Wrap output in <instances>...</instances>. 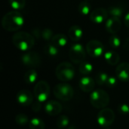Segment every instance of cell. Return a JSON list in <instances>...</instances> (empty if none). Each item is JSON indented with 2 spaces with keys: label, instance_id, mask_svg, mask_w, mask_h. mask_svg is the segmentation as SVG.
I'll return each mask as SVG.
<instances>
[{
  "label": "cell",
  "instance_id": "6da1fadb",
  "mask_svg": "<svg viewBox=\"0 0 129 129\" xmlns=\"http://www.w3.org/2000/svg\"><path fill=\"white\" fill-rule=\"evenodd\" d=\"M24 18L18 11H11L5 14L2 19V26L8 32L20 29L24 24Z\"/></svg>",
  "mask_w": 129,
  "mask_h": 129
},
{
  "label": "cell",
  "instance_id": "7a4b0ae2",
  "mask_svg": "<svg viewBox=\"0 0 129 129\" xmlns=\"http://www.w3.org/2000/svg\"><path fill=\"white\" fill-rule=\"evenodd\" d=\"M12 43L20 51H28L35 45V38L29 33L18 31L13 36Z\"/></svg>",
  "mask_w": 129,
  "mask_h": 129
},
{
  "label": "cell",
  "instance_id": "3957f363",
  "mask_svg": "<svg viewBox=\"0 0 129 129\" xmlns=\"http://www.w3.org/2000/svg\"><path fill=\"white\" fill-rule=\"evenodd\" d=\"M90 102L96 109H104L110 103V96L107 91L102 89L93 91L90 94Z\"/></svg>",
  "mask_w": 129,
  "mask_h": 129
},
{
  "label": "cell",
  "instance_id": "277c9868",
  "mask_svg": "<svg viewBox=\"0 0 129 129\" xmlns=\"http://www.w3.org/2000/svg\"><path fill=\"white\" fill-rule=\"evenodd\" d=\"M55 75L57 78L62 82L70 81L74 78L75 69L69 62H62L56 67Z\"/></svg>",
  "mask_w": 129,
  "mask_h": 129
},
{
  "label": "cell",
  "instance_id": "5b68a950",
  "mask_svg": "<svg viewBox=\"0 0 129 129\" xmlns=\"http://www.w3.org/2000/svg\"><path fill=\"white\" fill-rule=\"evenodd\" d=\"M74 94L73 87L67 83L57 84L54 88V95L56 98L63 101H68L71 100Z\"/></svg>",
  "mask_w": 129,
  "mask_h": 129
},
{
  "label": "cell",
  "instance_id": "8992f818",
  "mask_svg": "<svg viewBox=\"0 0 129 129\" xmlns=\"http://www.w3.org/2000/svg\"><path fill=\"white\" fill-rule=\"evenodd\" d=\"M69 57L70 60L76 64H80L85 61L86 57V51L82 45L80 43L73 44L70 48Z\"/></svg>",
  "mask_w": 129,
  "mask_h": 129
},
{
  "label": "cell",
  "instance_id": "52a82bcc",
  "mask_svg": "<svg viewBox=\"0 0 129 129\" xmlns=\"http://www.w3.org/2000/svg\"><path fill=\"white\" fill-rule=\"evenodd\" d=\"M33 93L38 101L41 103L46 101L50 95V86L48 83L45 81L38 82L34 87Z\"/></svg>",
  "mask_w": 129,
  "mask_h": 129
},
{
  "label": "cell",
  "instance_id": "ba28073f",
  "mask_svg": "<svg viewBox=\"0 0 129 129\" xmlns=\"http://www.w3.org/2000/svg\"><path fill=\"white\" fill-rule=\"evenodd\" d=\"M115 120V113L110 108L102 109L97 116V122L101 127L107 128L111 125Z\"/></svg>",
  "mask_w": 129,
  "mask_h": 129
},
{
  "label": "cell",
  "instance_id": "9c48e42d",
  "mask_svg": "<svg viewBox=\"0 0 129 129\" xmlns=\"http://www.w3.org/2000/svg\"><path fill=\"white\" fill-rule=\"evenodd\" d=\"M21 61L23 65L29 68L39 67L41 65V56L35 51H28L21 56Z\"/></svg>",
  "mask_w": 129,
  "mask_h": 129
},
{
  "label": "cell",
  "instance_id": "30bf717a",
  "mask_svg": "<svg viewBox=\"0 0 129 129\" xmlns=\"http://www.w3.org/2000/svg\"><path fill=\"white\" fill-rule=\"evenodd\" d=\"M104 51V46L101 42L92 39L86 45V51L92 57H99L102 56Z\"/></svg>",
  "mask_w": 129,
  "mask_h": 129
},
{
  "label": "cell",
  "instance_id": "8fae6325",
  "mask_svg": "<svg viewBox=\"0 0 129 129\" xmlns=\"http://www.w3.org/2000/svg\"><path fill=\"white\" fill-rule=\"evenodd\" d=\"M108 11L104 8H98L90 14V20L96 24H101L108 19Z\"/></svg>",
  "mask_w": 129,
  "mask_h": 129
},
{
  "label": "cell",
  "instance_id": "7c38bea8",
  "mask_svg": "<svg viewBox=\"0 0 129 129\" xmlns=\"http://www.w3.org/2000/svg\"><path fill=\"white\" fill-rule=\"evenodd\" d=\"M17 103L22 107H28L33 104V96L31 91L29 90H21L20 91L16 97Z\"/></svg>",
  "mask_w": 129,
  "mask_h": 129
},
{
  "label": "cell",
  "instance_id": "4fadbf2b",
  "mask_svg": "<svg viewBox=\"0 0 129 129\" xmlns=\"http://www.w3.org/2000/svg\"><path fill=\"white\" fill-rule=\"evenodd\" d=\"M106 29L112 35L116 34L122 28V21L119 17H110L106 21Z\"/></svg>",
  "mask_w": 129,
  "mask_h": 129
},
{
  "label": "cell",
  "instance_id": "5bb4252c",
  "mask_svg": "<svg viewBox=\"0 0 129 129\" xmlns=\"http://www.w3.org/2000/svg\"><path fill=\"white\" fill-rule=\"evenodd\" d=\"M116 75L120 81L129 82V63L123 62L119 64L116 69Z\"/></svg>",
  "mask_w": 129,
  "mask_h": 129
},
{
  "label": "cell",
  "instance_id": "9a60e30c",
  "mask_svg": "<svg viewBox=\"0 0 129 129\" xmlns=\"http://www.w3.org/2000/svg\"><path fill=\"white\" fill-rule=\"evenodd\" d=\"M45 111L50 116H57L62 111V105L56 101H49L45 105Z\"/></svg>",
  "mask_w": 129,
  "mask_h": 129
},
{
  "label": "cell",
  "instance_id": "2e32d148",
  "mask_svg": "<svg viewBox=\"0 0 129 129\" xmlns=\"http://www.w3.org/2000/svg\"><path fill=\"white\" fill-rule=\"evenodd\" d=\"M95 81L89 76H84L81 78L79 82L80 89L86 93L92 92L95 87Z\"/></svg>",
  "mask_w": 129,
  "mask_h": 129
},
{
  "label": "cell",
  "instance_id": "e0dca14e",
  "mask_svg": "<svg viewBox=\"0 0 129 129\" xmlns=\"http://www.w3.org/2000/svg\"><path fill=\"white\" fill-rule=\"evenodd\" d=\"M68 36L72 41L79 42L83 36V30L79 26L73 25L68 31Z\"/></svg>",
  "mask_w": 129,
  "mask_h": 129
},
{
  "label": "cell",
  "instance_id": "ac0fdd59",
  "mask_svg": "<svg viewBox=\"0 0 129 129\" xmlns=\"http://www.w3.org/2000/svg\"><path fill=\"white\" fill-rule=\"evenodd\" d=\"M104 60L108 64L111 66H116L120 60V56L116 51L111 50L104 54Z\"/></svg>",
  "mask_w": 129,
  "mask_h": 129
},
{
  "label": "cell",
  "instance_id": "d6986e66",
  "mask_svg": "<svg viewBox=\"0 0 129 129\" xmlns=\"http://www.w3.org/2000/svg\"><path fill=\"white\" fill-rule=\"evenodd\" d=\"M51 42V43H53L54 45H56L60 48H63L67 45L68 42V39L66 35L62 33H58V34H55L53 36Z\"/></svg>",
  "mask_w": 129,
  "mask_h": 129
},
{
  "label": "cell",
  "instance_id": "ffe728a7",
  "mask_svg": "<svg viewBox=\"0 0 129 129\" xmlns=\"http://www.w3.org/2000/svg\"><path fill=\"white\" fill-rule=\"evenodd\" d=\"M37 78H38V73L33 69L29 70L27 72H26V73L24 74V77H23L24 82L28 85L35 83L36 81L37 80Z\"/></svg>",
  "mask_w": 129,
  "mask_h": 129
},
{
  "label": "cell",
  "instance_id": "44dd1931",
  "mask_svg": "<svg viewBox=\"0 0 129 129\" xmlns=\"http://www.w3.org/2000/svg\"><path fill=\"white\" fill-rule=\"evenodd\" d=\"M44 51L45 54L50 56V57H56L59 54V48L54 45L53 43L50 42L45 45L44 48Z\"/></svg>",
  "mask_w": 129,
  "mask_h": 129
},
{
  "label": "cell",
  "instance_id": "7402d4cb",
  "mask_svg": "<svg viewBox=\"0 0 129 129\" xmlns=\"http://www.w3.org/2000/svg\"><path fill=\"white\" fill-rule=\"evenodd\" d=\"M91 4L88 1H82L78 6V11L82 15H88L91 13Z\"/></svg>",
  "mask_w": 129,
  "mask_h": 129
},
{
  "label": "cell",
  "instance_id": "603a6c76",
  "mask_svg": "<svg viewBox=\"0 0 129 129\" xmlns=\"http://www.w3.org/2000/svg\"><path fill=\"white\" fill-rule=\"evenodd\" d=\"M79 70L80 73H82V75L88 76V75H89L92 72V70H93V66L89 62L83 61L82 63H81L79 64Z\"/></svg>",
  "mask_w": 129,
  "mask_h": 129
},
{
  "label": "cell",
  "instance_id": "cb8c5ba5",
  "mask_svg": "<svg viewBox=\"0 0 129 129\" xmlns=\"http://www.w3.org/2000/svg\"><path fill=\"white\" fill-rule=\"evenodd\" d=\"M29 127L30 129H45V125L41 119L34 117L29 121Z\"/></svg>",
  "mask_w": 129,
  "mask_h": 129
},
{
  "label": "cell",
  "instance_id": "d4e9b609",
  "mask_svg": "<svg viewBox=\"0 0 129 129\" xmlns=\"http://www.w3.org/2000/svg\"><path fill=\"white\" fill-rule=\"evenodd\" d=\"M109 14L111 15V17H121L123 14L124 9L120 7V6H110L107 9Z\"/></svg>",
  "mask_w": 129,
  "mask_h": 129
},
{
  "label": "cell",
  "instance_id": "484cf974",
  "mask_svg": "<svg viewBox=\"0 0 129 129\" xmlns=\"http://www.w3.org/2000/svg\"><path fill=\"white\" fill-rule=\"evenodd\" d=\"M10 6L14 11H19L23 9L26 5V0H8Z\"/></svg>",
  "mask_w": 129,
  "mask_h": 129
},
{
  "label": "cell",
  "instance_id": "4316f807",
  "mask_svg": "<svg viewBox=\"0 0 129 129\" xmlns=\"http://www.w3.org/2000/svg\"><path fill=\"white\" fill-rule=\"evenodd\" d=\"M69 124H70V120L67 116H60L57 119L56 125L58 128H65L69 125Z\"/></svg>",
  "mask_w": 129,
  "mask_h": 129
},
{
  "label": "cell",
  "instance_id": "83f0119b",
  "mask_svg": "<svg viewBox=\"0 0 129 129\" xmlns=\"http://www.w3.org/2000/svg\"><path fill=\"white\" fill-rule=\"evenodd\" d=\"M108 78H109V76L107 75V73H106L104 72H99L96 76L95 82H97V84L98 85H101V86L104 85H106Z\"/></svg>",
  "mask_w": 129,
  "mask_h": 129
},
{
  "label": "cell",
  "instance_id": "f1b7e54d",
  "mask_svg": "<svg viewBox=\"0 0 129 129\" xmlns=\"http://www.w3.org/2000/svg\"><path fill=\"white\" fill-rule=\"evenodd\" d=\"M109 43L113 48H119L121 46V39L116 35H112L109 38Z\"/></svg>",
  "mask_w": 129,
  "mask_h": 129
},
{
  "label": "cell",
  "instance_id": "f546056e",
  "mask_svg": "<svg viewBox=\"0 0 129 129\" xmlns=\"http://www.w3.org/2000/svg\"><path fill=\"white\" fill-rule=\"evenodd\" d=\"M15 122L17 125H21V126L26 125V124H28L29 122L28 116L23 113L17 114L15 117Z\"/></svg>",
  "mask_w": 129,
  "mask_h": 129
},
{
  "label": "cell",
  "instance_id": "4dcf8cb0",
  "mask_svg": "<svg viewBox=\"0 0 129 129\" xmlns=\"http://www.w3.org/2000/svg\"><path fill=\"white\" fill-rule=\"evenodd\" d=\"M54 33L53 31L49 29V28H45L43 29H42V36L41 37L45 39V41H48V40H51V39L54 36Z\"/></svg>",
  "mask_w": 129,
  "mask_h": 129
},
{
  "label": "cell",
  "instance_id": "1f68e13d",
  "mask_svg": "<svg viewBox=\"0 0 129 129\" xmlns=\"http://www.w3.org/2000/svg\"><path fill=\"white\" fill-rule=\"evenodd\" d=\"M118 111L123 115L129 114V105L127 104H121L118 106Z\"/></svg>",
  "mask_w": 129,
  "mask_h": 129
},
{
  "label": "cell",
  "instance_id": "d6a6232c",
  "mask_svg": "<svg viewBox=\"0 0 129 129\" xmlns=\"http://www.w3.org/2000/svg\"><path fill=\"white\" fill-rule=\"evenodd\" d=\"M116 85H117V79L114 76H109L107 82L106 83V85L108 88H114Z\"/></svg>",
  "mask_w": 129,
  "mask_h": 129
},
{
  "label": "cell",
  "instance_id": "836d02e7",
  "mask_svg": "<svg viewBox=\"0 0 129 129\" xmlns=\"http://www.w3.org/2000/svg\"><path fill=\"white\" fill-rule=\"evenodd\" d=\"M41 108H42L41 102H39V101H37L36 102L33 103V105H32V110H33L34 112H39V111H40Z\"/></svg>",
  "mask_w": 129,
  "mask_h": 129
},
{
  "label": "cell",
  "instance_id": "e575fe53",
  "mask_svg": "<svg viewBox=\"0 0 129 129\" xmlns=\"http://www.w3.org/2000/svg\"><path fill=\"white\" fill-rule=\"evenodd\" d=\"M32 35H33L34 37L39 39V38H40L41 36H42V30L39 29V28L33 29L32 30Z\"/></svg>",
  "mask_w": 129,
  "mask_h": 129
},
{
  "label": "cell",
  "instance_id": "d590c367",
  "mask_svg": "<svg viewBox=\"0 0 129 129\" xmlns=\"http://www.w3.org/2000/svg\"><path fill=\"white\" fill-rule=\"evenodd\" d=\"M124 22H125V26H126L128 28H129V12L125 14V18H124Z\"/></svg>",
  "mask_w": 129,
  "mask_h": 129
},
{
  "label": "cell",
  "instance_id": "8d00e7d4",
  "mask_svg": "<svg viewBox=\"0 0 129 129\" xmlns=\"http://www.w3.org/2000/svg\"><path fill=\"white\" fill-rule=\"evenodd\" d=\"M106 129H110V128H106Z\"/></svg>",
  "mask_w": 129,
  "mask_h": 129
}]
</instances>
